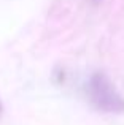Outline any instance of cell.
<instances>
[{
    "mask_svg": "<svg viewBox=\"0 0 124 125\" xmlns=\"http://www.w3.org/2000/svg\"><path fill=\"white\" fill-rule=\"evenodd\" d=\"M0 114H2V101H0Z\"/></svg>",
    "mask_w": 124,
    "mask_h": 125,
    "instance_id": "obj_2",
    "label": "cell"
},
{
    "mask_svg": "<svg viewBox=\"0 0 124 125\" xmlns=\"http://www.w3.org/2000/svg\"><path fill=\"white\" fill-rule=\"evenodd\" d=\"M86 95L91 104L100 113H124V98L115 87V84L112 83V79L102 71H96L89 76L86 84Z\"/></svg>",
    "mask_w": 124,
    "mask_h": 125,
    "instance_id": "obj_1",
    "label": "cell"
}]
</instances>
